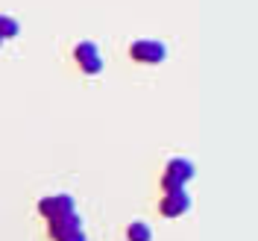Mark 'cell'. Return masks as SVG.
<instances>
[{"label":"cell","instance_id":"3","mask_svg":"<svg viewBox=\"0 0 258 241\" xmlns=\"http://www.w3.org/2000/svg\"><path fill=\"white\" fill-rule=\"evenodd\" d=\"M129 56L141 65H159V62H164L167 50H164L161 41H147L144 38V41H135V44L129 47Z\"/></svg>","mask_w":258,"mask_h":241},{"label":"cell","instance_id":"1","mask_svg":"<svg viewBox=\"0 0 258 241\" xmlns=\"http://www.w3.org/2000/svg\"><path fill=\"white\" fill-rule=\"evenodd\" d=\"M188 179H194V165L185 162V159H173L167 168H164L161 185H164V191H179Z\"/></svg>","mask_w":258,"mask_h":241},{"label":"cell","instance_id":"4","mask_svg":"<svg viewBox=\"0 0 258 241\" xmlns=\"http://www.w3.org/2000/svg\"><path fill=\"white\" fill-rule=\"evenodd\" d=\"M74 59H77V65H80L85 74H100V71H103V56H100V50H97L91 41H82V44H77V50H74Z\"/></svg>","mask_w":258,"mask_h":241},{"label":"cell","instance_id":"2","mask_svg":"<svg viewBox=\"0 0 258 241\" xmlns=\"http://www.w3.org/2000/svg\"><path fill=\"white\" fill-rule=\"evenodd\" d=\"M50 235H53L56 241H85V232H82V226H80L77 212L50 221Z\"/></svg>","mask_w":258,"mask_h":241},{"label":"cell","instance_id":"9","mask_svg":"<svg viewBox=\"0 0 258 241\" xmlns=\"http://www.w3.org/2000/svg\"><path fill=\"white\" fill-rule=\"evenodd\" d=\"M0 44H3V41H0Z\"/></svg>","mask_w":258,"mask_h":241},{"label":"cell","instance_id":"6","mask_svg":"<svg viewBox=\"0 0 258 241\" xmlns=\"http://www.w3.org/2000/svg\"><path fill=\"white\" fill-rule=\"evenodd\" d=\"M188 206H191V197L179 188V191H167L164 194L159 212L164 215V218H176V215H182V212H188Z\"/></svg>","mask_w":258,"mask_h":241},{"label":"cell","instance_id":"8","mask_svg":"<svg viewBox=\"0 0 258 241\" xmlns=\"http://www.w3.org/2000/svg\"><path fill=\"white\" fill-rule=\"evenodd\" d=\"M18 30H21V27H18V21H15V18L0 15V41H3V38H15Z\"/></svg>","mask_w":258,"mask_h":241},{"label":"cell","instance_id":"7","mask_svg":"<svg viewBox=\"0 0 258 241\" xmlns=\"http://www.w3.org/2000/svg\"><path fill=\"white\" fill-rule=\"evenodd\" d=\"M126 238H129V241H150V238H153V232H150V226H147V224L135 221V224H129Z\"/></svg>","mask_w":258,"mask_h":241},{"label":"cell","instance_id":"5","mask_svg":"<svg viewBox=\"0 0 258 241\" xmlns=\"http://www.w3.org/2000/svg\"><path fill=\"white\" fill-rule=\"evenodd\" d=\"M38 212L47 218V221H56V218H64V215H74V200L68 194H56V197H44L38 203Z\"/></svg>","mask_w":258,"mask_h":241}]
</instances>
